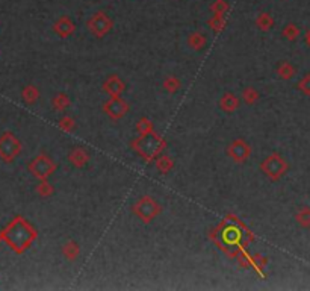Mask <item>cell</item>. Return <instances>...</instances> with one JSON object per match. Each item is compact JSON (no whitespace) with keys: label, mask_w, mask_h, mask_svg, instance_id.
I'll return each instance as SVG.
<instances>
[{"label":"cell","mask_w":310,"mask_h":291,"mask_svg":"<svg viewBox=\"0 0 310 291\" xmlns=\"http://www.w3.org/2000/svg\"><path fill=\"white\" fill-rule=\"evenodd\" d=\"M32 238V232L27 229L26 223L21 219H15L2 231V240H5L15 252H21Z\"/></svg>","instance_id":"obj_1"},{"label":"cell","mask_w":310,"mask_h":291,"mask_svg":"<svg viewBox=\"0 0 310 291\" xmlns=\"http://www.w3.org/2000/svg\"><path fill=\"white\" fill-rule=\"evenodd\" d=\"M262 168L263 171L274 180L280 179L286 170H288V164L286 161L280 156V155H271L270 158H267V161L262 164Z\"/></svg>","instance_id":"obj_2"},{"label":"cell","mask_w":310,"mask_h":291,"mask_svg":"<svg viewBox=\"0 0 310 291\" xmlns=\"http://www.w3.org/2000/svg\"><path fill=\"white\" fill-rule=\"evenodd\" d=\"M20 152V143L11 132H5L0 137V158L3 161H12Z\"/></svg>","instance_id":"obj_3"},{"label":"cell","mask_w":310,"mask_h":291,"mask_svg":"<svg viewBox=\"0 0 310 291\" xmlns=\"http://www.w3.org/2000/svg\"><path fill=\"white\" fill-rule=\"evenodd\" d=\"M297 222L303 226V228H310V208H301L297 215H295Z\"/></svg>","instance_id":"obj_4"},{"label":"cell","mask_w":310,"mask_h":291,"mask_svg":"<svg viewBox=\"0 0 310 291\" xmlns=\"http://www.w3.org/2000/svg\"><path fill=\"white\" fill-rule=\"evenodd\" d=\"M279 75H280L282 79H291L295 75V68L289 62H283L279 67Z\"/></svg>","instance_id":"obj_5"},{"label":"cell","mask_w":310,"mask_h":291,"mask_svg":"<svg viewBox=\"0 0 310 291\" xmlns=\"http://www.w3.org/2000/svg\"><path fill=\"white\" fill-rule=\"evenodd\" d=\"M298 90L303 91L306 96H310V75H306V76L298 82Z\"/></svg>","instance_id":"obj_6"},{"label":"cell","mask_w":310,"mask_h":291,"mask_svg":"<svg viewBox=\"0 0 310 291\" xmlns=\"http://www.w3.org/2000/svg\"><path fill=\"white\" fill-rule=\"evenodd\" d=\"M285 35H286V37H288L289 40H295V38L298 37V29H297V27H292V26H291V27H288V29L285 30Z\"/></svg>","instance_id":"obj_7"},{"label":"cell","mask_w":310,"mask_h":291,"mask_svg":"<svg viewBox=\"0 0 310 291\" xmlns=\"http://www.w3.org/2000/svg\"><path fill=\"white\" fill-rule=\"evenodd\" d=\"M306 41H307V44L310 46V30L307 32V37H306Z\"/></svg>","instance_id":"obj_8"}]
</instances>
